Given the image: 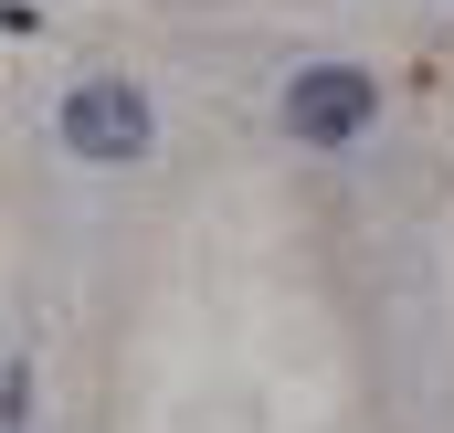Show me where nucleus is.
Instances as JSON below:
<instances>
[{
    "mask_svg": "<svg viewBox=\"0 0 454 433\" xmlns=\"http://www.w3.org/2000/svg\"><path fill=\"white\" fill-rule=\"evenodd\" d=\"M0 423H32V370H21V359L0 370Z\"/></svg>",
    "mask_w": 454,
    "mask_h": 433,
    "instance_id": "3",
    "label": "nucleus"
},
{
    "mask_svg": "<svg viewBox=\"0 0 454 433\" xmlns=\"http://www.w3.org/2000/svg\"><path fill=\"white\" fill-rule=\"evenodd\" d=\"M370 116H380V75H359V64H307V75L286 85V127H296L307 148H348Z\"/></svg>",
    "mask_w": 454,
    "mask_h": 433,
    "instance_id": "2",
    "label": "nucleus"
},
{
    "mask_svg": "<svg viewBox=\"0 0 454 433\" xmlns=\"http://www.w3.org/2000/svg\"><path fill=\"white\" fill-rule=\"evenodd\" d=\"M64 148H74L85 169H127V159H148V96H137L127 75H85V85L64 96Z\"/></svg>",
    "mask_w": 454,
    "mask_h": 433,
    "instance_id": "1",
    "label": "nucleus"
}]
</instances>
